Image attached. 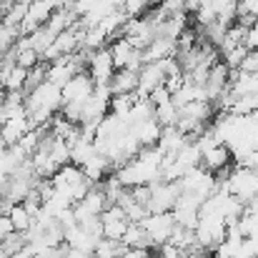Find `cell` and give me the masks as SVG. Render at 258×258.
Returning <instances> with one entry per match:
<instances>
[{"mask_svg": "<svg viewBox=\"0 0 258 258\" xmlns=\"http://www.w3.org/2000/svg\"><path fill=\"white\" fill-rule=\"evenodd\" d=\"M228 193L236 196V198L246 206L258 193V171L233 166V168H231V175H228Z\"/></svg>", "mask_w": 258, "mask_h": 258, "instance_id": "3957f363", "label": "cell"}, {"mask_svg": "<svg viewBox=\"0 0 258 258\" xmlns=\"http://www.w3.org/2000/svg\"><path fill=\"white\" fill-rule=\"evenodd\" d=\"M128 218L125 213L118 208V206H108L103 213H100V233L103 238H110V241H120L125 228H128Z\"/></svg>", "mask_w": 258, "mask_h": 258, "instance_id": "5b68a950", "label": "cell"}, {"mask_svg": "<svg viewBox=\"0 0 258 258\" xmlns=\"http://www.w3.org/2000/svg\"><path fill=\"white\" fill-rule=\"evenodd\" d=\"M246 213H251V216H258V193L246 203Z\"/></svg>", "mask_w": 258, "mask_h": 258, "instance_id": "83f0119b", "label": "cell"}, {"mask_svg": "<svg viewBox=\"0 0 258 258\" xmlns=\"http://www.w3.org/2000/svg\"><path fill=\"white\" fill-rule=\"evenodd\" d=\"M166 83V73H163V63H146L141 71H138V95L141 98H148L151 90H156L158 86Z\"/></svg>", "mask_w": 258, "mask_h": 258, "instance_id": "ba28073f", "label": "cell"}, {"mask_svg": "<svg viewBox=\"0 0 258 258\" xmlns=\"http://www.w3.org/2000/svg\"><path fill=\"white\" fill-rule=\"evenodd\" d=\"M8 218H10V223H13V231H15V233H25V231L33 226V216L25 211V206H23V203H13V206H10V211H8Z\"/></svg>", "mask_w": 258, "mask_h": 258, "instance_id": "2e32d148", "label": "cell"}, {"mask_svg": "<svg viewBox=\"0 0 258 258\" xmlns=\"http://www.w3.org/2000/svg\"><path fill=\"white\" fill-rule=\"evenodd\" d=\"M0 203H3V198H0Z\"/></svg>", "mask_w": 258, "mask_h": 258, "instance_id": "1f68e13d", "label": "cell"}, {"mask_svg": "<svg viewBox=\"0 0 258 258\" xmlns=\"http://www.w3.org/2000/svg\"><path fill=\"white\" fill-rule=\"evenodd\" d=\"M60 95H63V103H83L93 95V81L88 76V71L76 73L66 86L60 88Z\"/></svg>", "mask_w": 258, "mask_h": 258, "instance_id": "8992f818", "label": "cell"}, {"mask_svg": "<svg viewBox=\"0 0 258 258\" xmlns=\"http://www.w3.org/2000/svg\"><path fill=\"white\" fill-rule=\"evenodd\" d=\"M238 71H243V73H258V50H248V55L243 58V63H241Z\"/></svg>", "mask_w": 258, "mask_h": 258, "instance_id": "cb8c5ba5", "label": "cell"}, {"mask_svg": "<svg viewBox=\"0 0 258 258\" xmlns=\"http://www.w3.org/2000/svg\"><path fill=\"white\" fill-rule=\"evenodd\" d=\"M60 258H93V256H90V253H83V251H78V248H68V246L63 243Z\"/></svg>", "mask_w": 258, "mask_h": 258, "instance_id": "4316f807", "label": "cell"}, {"mask_svg": "<svg viewBox=\"0 0 258 258\" xmlns=\"http://www.w3.org/2000/svg\"><path fill=\"white\" fill-rule=\"evenodd\" d=\"M113 166L108 163V158H103L100 153H95L90 161H86L83 166H81V171L86 173V178L90 180V183H98V180H103V175L110 171Z\"/></svg>", "mask_w": 258, "mask_h": 258, "instance_id": "5bb4252c", "label": "cell"}, {"mask_svg": "<svg viewBox=\"0 0 258 258\" xmlns=\"http://www.w3.org/2000/svg\"><path fill=\"white\" fill-rule=\"evenodd\" d=\"M131 131V136L138 141V146L141 148H151V146H158V141H161V133H163V128L151 118V120H143V123H136V125H131L128 128Z\"/></svg>", "mask_w": 258, "mask_h": 258, "instance_id": "9c48e42d", "label": "cell"}, {"mask_svg": "<svg viewBox=\"0 0 258 258\" xmlns=\"http://www.w3.org/2000/svg\"><path fill=\"white\" fill-rule=\"evenodd\" d=\"M141 228L146 231L148 241L153 248H161L171 241L173 228H175V221H173L171 213H148L143 221H141Z\"/></svg>", "mask_w": 258, "mask_h": 258, "instance_id": "7a4b0ae2", "label": "cell"}, {"mask_svg": "<svg viewBox=\"0 0 258 258\" xmlns=\"http://www.w3.org/2000/svg\"><path fill=\"white\" fill-rule=\"evenodd\" d=\"M10 233H15V231H13V223H10V218H8L5 213H0V241L8 238Z\"/></svg>", "mask_w": 258, "mask_h": 258, "instance_id": "484cf974", "label": "cell"}, {"mask_svg": "<svg viewBox=\"0 0 258 258\" xmlns=\"http://www.w3.org/2000/svg\"><path fill=\"white\" fill-rule=\"evenodd\" d=\"M201 3H208V0H201Z\"/></svg>", "mask_w": 258, "mask_h": 258, "instance_id": "4dcf8cb0", "label": "cell"}, {"mask_svg": "<svg viewBox=\"0 0 258 258\" xmlns=\"http://www.w3.org/2000/svg\"><path fill=\"white\" fill-rule=\"evenodd\" d=\"M28 131H33V125H30V120H28V113H18V115L5 118V123L0 125V138H3L5 148H10V146H18L20 138H23Z\"/></svg>", "mask_w": 258, "mask_h": 258, "instance_id": "52a82bcc", "label": "cell"}, {"mask_svg": "<svg viewBox=\"0 0 258 258\" xmlns=\"http://www.w3.org/2000/svg\"><path fill=\"white\" fill-rule=\"evenodd\" d=\"M153 118V105L148 103V98H138L128 113V125H136V123H143V120H151Z\"/></svg>", "mask_w": 258, "mask_h": 258, "instance_id": "d6986e66", "label": "cell"}, {"mask_svg": "<svg viewBox=\"0 0 258 258\" xmlns=\"http://www.w3.org/2000/svg\"><path fill=\"white\" fill-rule=\"evenodd\" d=\"M243 45H246V50H258V20L248 28V30H246Z\"/></svg>", "mask_w": 258, "mask_h": 258, "instance_id": "d4e9b609", "label": "cell"}, {"mask_svg": "<svg viewBox=\"0 0 258 258\" xmlns=\"http://www.w3.org/2000/svg\"><path fill=\"white\" fill-rule=\"evenodd\" d=\"M86 71H88V76H90V81H93V86H108L110 83L115 68H113V58H110L108 45L105 48H98V50H90Z\"/></svg>", "mask_w": 258, "mask_h": 258, "instance_id": "277c9868", "label": "cell"}, {"mask_svg": "<svg viewBox=\"0 0 258 258\" xmlns=\"http://www.w3.org/2000/svg\"><path fill=\"white\" fill-rule=\"evenodd\" d=\"M153 120H156L161 128H173V125L178 123V108H175L173 103L153 108Z\"/></svg>", "mask_w": 258, "mask_h": 258, "instance_id": "ffe728a7", "label": "cell"}, {"mask_svg": "<svg viewBox=\"0 0 258 258\" xmlns=\"http://www.w3.org/2000/svg\"><path fill=\"white\" fill-rule=\"evenodd\" d=\"M50 183H53V188H55V190L66 193V196H68L73 203L83 201V196H86L93 185H95V183H90V180L86 178V173L81 171L78 166H73V163L60 166V168H58V173L50 178Z\"/></svg>", "mask_w": 258, "mask_h": 258, "instance_id": "6da1fadb", "label": "cell"}, {"mask_svg": "<svg viewBox=\"0 0 258 258\" xmlns=\"http://www.w3.org/2000/svg\"><path fill=\"white\" fill-rule=\"evenodd\" d=\"M148 103L153 105V108H158V105H166V103H171V90L166 86H158L156 90H151V95H148Z\"/></svg>", "mask_w": 258, "mask_h": 258, "instance_id": "603a6c76", "label": "cell"}, {"mask_svg": "<svg viewBox=\"0 0 258 258\" xmlns=\"http://www.w3.org/2000/svg\"><path fill=\"white\" fill-rule=\"evenodd\" d=\"M95 156V146L90 143V141H83V138H78L73 146H71V163L73 166H83L86 161H90Z\"/></svg>", "mask_w": 258, "mask_h": 258, "instance_id": "ac0fdd59", "label": "cell"}, {"mask_svg": "<svg viewBox=\"0 0 258 258\" xmlns=\"http://www.w3.org/2000/svg\"><path fill=\"white\" fill-rule=\"evenodd\" d=\"M253 98H256V100H258V86H256V90H253Z\"/></svg>", "mask_w": 258, "mask_h": 258, "instance_id": "f546056e", "label": "cell"}, {"mask_svg": "<svg viewBox=\"0 0 258 258\" xmlns=\"http://www.w3.org/2000/svg\"><path fill=\"white\" fill-rule=\"evenodd\" d=\"M120 243H123L125 248H141V251H151V248H153L151 241H148V236H146V231L141 228V223H128V228H125Z\"/></svg>", "mask_w": 258, "mask_h": 258, "instance_id": "7c38bea8", "label": "cell"}, {"mask_svg": "<svg viewBox=\"0 0 258 258\" xmlns=\"http://www.w3.org/2000/svg\"><path fill=\"white\" fill-rule=\"evenodd\" d=\"M13 50H15V66H18V68L30 71V68H35V66L40 63V55H38L33 48H13Z\"/></svg>", "mask_w": 258, "mask_h": 258, "instance_id": "44dd1931", "label": "cell"}, {"mask_svg": "<svg viewBox=\"0 0 258 258\" xmlns=\"http://www.w3.org/2000/svg\"><path fill=\"white\" fill-rule=\"evenodd\" d=\"M188 143H190V141L173 125V128H163L161 141H158V148H161L163 153H173V156H175V153H178L183 146H188Z\"/></svg>", "mask_w": 258, "mask_h": 258, "instance_id": "4fadbf2b", "label": "cell"}, {"mask_svg": "<svg viewBox=\"0 0 258 258\" xmlns=\"http://www.w3.org/2000/svg\"><path fill=\"white\" fill-rule=\"evenodd\" d=\"M231 151L226 146H213L206 153H201V168H206L208 173H218L223 168H231Z\"/></svg>", "mask_w": 258, "mask_h": 258, "instance_id": "30bf717a", "label": "cell"}, {"mask_svg": "<svg viewBox=\"0 0 258 258\" xmlns=\"http://www.w3.org/2000/svg\"><path fill=\"white\" fill-rule=\"evenodd\" d=\"M110 93L113 95H125V93H136L138 90V73L133 71H115L110 78Z\"/></svg>", "mask_w": 258, "mask_h": 258, "instance_id": "8fae6325", "label": "cell"}, {"mask_svg": "<svg viewBox=\"0 0 258 258\" xmlns=\"http://www.w3.org/2000/svg\"><path fill=\"white\" fill-rule=\"evenodd\" d=\"M5 95H8V90L0 88V110H3V105H5Z\"/></svg>", "mask_w": 258, "mask_h": 258, "instance_id": "f1b7e54d", "label": "cell"}, {"mask_svg": "<svg viewBox=\"0 0 258 258\" xmlns=\"http://www.w3.org/2000/svg\"><path fill=\"white\" fill-rule=\"evenodd\" d=\"M141 95L138 93H125V95H110V103H108V113L110 115H118V118H128L133 103L138 100Z\"/></svg>", "mask_w": 258, "mask_h": 258, "instance_id": "9a60e30c", "label": "cell"}, {"mask_svg": "<svg viewBox=\"0 0 258 258\" xmlns=\"http://www.w3.org/2000/svg\"><path fill=\"white\" fill-rule=\"evenodd\" d=\"M153 5V0H120V10L125 18H143V13Z\"/></svg>", "mask_w": 258, "mask_h": 258, "instance_id": "7402d4cb", "label": "cell"}, {"mask_svg": "<svg viewBox=\"0 0 258 258\" xmlns=\"http://www.w3.org/2000/svg\"><path fill=\"white\" fill-rule=\"evenodd\" d=\"M128 248L120 241H110V238H100L93 248V258H120Z\"/></svg>", "mask_w": 258, "mask_h": 258, "instance_id": "e0dca14e", "label": "cell"}]
</instances>
